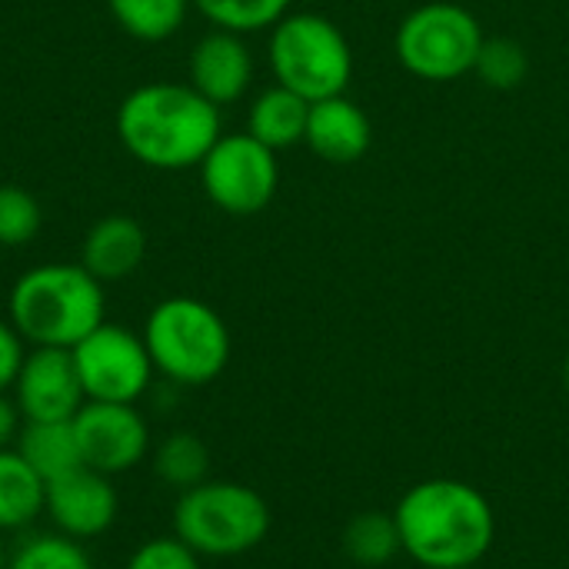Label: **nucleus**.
Wrapping results in <instances>:
<instances>
[{"label":"nucleus","instance_id":"f257e3e1","mask_svg":"<svg viewBox=\"0 0 569 569\" xmlns=\"http://www.w3.org/2000/svg\"><path fill=\"white\" fill-rule=\"evenodd\" d=\"M403 553L423 569H470L493 550L497 513L463 480L433 477L410 487L393 510Z\"/></svg>","mask_w":569,"mask_h":569},{"label":"nucleus","instance_id":"f03ea898","mask_svg":"<svg viewBox=\"0 0 569 569\" xmlns=\"http://www.w3.org/2000/svg\"><path fill=\"white\" fill-rule=\"evenodd\" d=\"M220 107L190 83H143L117 107L123 150L150 170H190L220 140Z\"/></svg>","mask_w":569,"mask_h":569},{"label":"nucleus","instance_id":"7ed1b4c3","mask_svg":"<svg viewBox=\"0 0 569 569\" xmlns=\"http://www.w3.org/2000/svg\"><path fill=\"white\" fill-rule=\"evenodd\" d=\"M7 313L30 347L73 350L103 323V283L83 263H40L17 277Z\"/></svg>","mask_w":569,"mask_h":569},{"label":"nucleus","instance_id":"20e7f679","mask_svg":"<svg viewBox=\"0 0 569 569\" xmlns=\"http://www.w3.org/2000/svg\"><path fill=\"white\" fill-rule=\"evenodd\" d=\"M140 337L153 370L177 387H203L230 363V330L223 317L193 297L160 300Z\"/></svg>","mask_w":569,"mask_h":569},{"label":"nucleus","instance_id":"39448f33","mask_svg":"<svg viewBox=\"0 0 569 569\" xmlns=\"http://www.w3.org/2000/svg\"><path fill=\"white\" fill-rule=\"evenodd\" d=\"M173 533L200 557H243L267 540L270 507L253 487L203 480L180 493L173 507Z\"/></svg>","mask_w":569,"mask_h":569},{"label":"nucleus","instance_id":"423d86ee","mask_svg":"<svg viewBox=\"0 0 569 569\" xmlns=\"http://www.w3.org/2000/svg\"><path fill=\"white\" fill-rule=\"evenodd\" d=\"M267 60L273 80L317 103L347 93L353 80V50L347 33L323 13H287L270 27Z\"/></svg>","mask_w":569,"mask_h":569},{"label":"nucleus","instance_id":"0eeeda50","mask_svg":"<svg viewBox=\"0 0 569 569\" xmlns=\"http://www.w3.org/2000/svg\"><path fill=\"white\" fill-rule=\"evenodd\" d=\"M483 40V27L467 7L430 0L400 20L393 53L407 73L430 83H450L477 67Z\"/></svg>","mask_w":569,"mask_h":569},{"label":"nucleus","instance_id":"6e6552de","mask_svg":"<svg viewBox=\"0 0 569 569\" xmlns=\"http://www.w3.org/2000/svg\"><path fill=\"white\" fill-rule=\"evenodd\" d=\"M200 183L207 200L230 217H253L277 197L280 163L277 150L263 147L257 137L220 133L210 153L200 160Z\"/></svg>","mask_w":569,"mask_h":569},{"label":"nucleus","instance_id":"1a4fd4ad","mask_svg":"<svg viewBox=\"0 0 569 569\" xmlns=\"http://www.w3.org/2000/svg\"><path fill=\"white\" fill-rule=\"evenodd\" d=\"M70 353L87 400L97 403H137L157 373L143 337L107 320L90 330Z\"/></svg>","mask_w":569,"mask_h":569},{"label":"nucleus","instance_id":"9d476101","mask_svg":"<svg viewBox=\"0 0 569 569\" xmlns=\"http://www.w3.org/2000/svg\"><path fill=\"white\" fill-rule=\"evenodd\" d=\"M73 433L83 467L107 477L133 470L150 453V427L133 403L87 400L73 417Z\"/></svg>","mask_w":569,"mask_h":569},{"label":"nucleus","instance_id":"9b49d317","mask_svg":"<svg viewBox=\"0 0 569 569\" xmlns=\"http://www.w3.org/2000/svg\"><path fill=\"white\" fill-rule=\"evenodd\" d=\"M10 390L23 423H67L87 403L73 353L60 347H33Z\"/></svg>","mask_w":569,"mask_h":569},{"label":"nucleus","instance_id":"f8f14e48","mask_svg":"<svg viewBox=\"0 0 569 569\" xmlns=\"http://www.w3.org/2000/svg\"><path fill=\"white\" fill-rule=\"evenodd\" d=\"M117 490L107 473L77 467L47 483L43 513H50L57 533L70 540H93L117 523Z\"/></svg>","mask_w":569,"mask_h":569},{"label":"nucleus","instance_id":"ddd939ff","mask_svg":"<svg viewBox=\"0 0 569 569\" xmlns=\"http://www.w3.org/2000/svg\"><path fill=\"white\" fill-rule=\"evenodd\" d=\"M253 83V53L243 33L210 30L190 50V87L217 107L237 103Z\"/></svg>","mask_w":569,"mask_h":569},{"label":"nucleus","instance_id":"4468645a","mask_svg":"<svg viewBox=\"0 0 569 569\" xmlns=\"http://www.w3.org/2000/svg\"><path fill=\"white\" fill-rule=\"evenodd\" d=\"M303 143L320 160H327L333 167H350L367 157V150L373 143V127H370V117L363 113V107L353 103L347 93H340V97L310 103Z\"/></svg>","mask_w":569,"mask_h":569},{"label":"nucleus","instance_id":"2eb2a0df","mask_svg":"<svg viewBox=\"0 0 569 569\" xmlns=\"http://www.w3.org/2000/svg\"><path fill=\"white\" fill-rule=\"evenodd\" d=\"M143 250H147L143 227H140L133 217L110 213V217H100V220L87 230L80 263H83L100 283H110V280L130 277V273L140 267Z\"/></svg>","mask_w":569,"mask_h":569},{"label":"nucleus","instance_id":"dca6fc26","mask_svg":"<svg viewBox=\"0 0 569 569\" xmlns=\"http://www.w3.org/2000/svg\"><path fill=\"white\" fill-rule=\"evenodd\" d=\"M307 117H310V100L273 83L253 97L250 113H247V133L257 137L270 150H287V147L303 143Z\"/></svg>","mask_w":569,"mask_h":569},{"label":"nucleus","instance_id":"f3484780","mask_svg":"<svg viewBox=\"0 0 569 569\" xmlns=\"http://www.w3.org/2000/svg\"><path fill=\"white\" fill-rule=\"evenodd\" d=\"M47 483L17 453V447H0V533L30 527L43 513Z\"/></svg>","mask_w":569,"mask_h":569},{"label":"nucleus","instance_id":"a211bd4d","mask_svg":"<svg viewBox=\"0 0 569 569\" xmlns=\"http://www.w3.org/2000/svg\"><path fill=\"white\" fill-rule=\"evenodd\" d=\"M13 447L40 473L43 483L83 467L77 433H73V420H67V423H23Z\"/></svg>","mask_w":569,"mask_h":569},{"label":"nucleus","instance_id":"6ab92c4d","mask_svg":"<svg viewBox=\"0 0 569 569\" xmlns=\"http://www.w3.org/2000/svg\"><path fill=\"white\" fill-rule=\"evenodd\" d=\"M343 553L360 567H387L397 553H403L393 513L367 510L350 517L343 527Z\"/></svg>","mask_w":569,"mask_h":569},{"label":"nucleus","instance_id":"aec40b11","mask_svg":"<svg viewBox=\"0 0 569 569\" xmlns=\"http://www.w3.org/2000/svg\"><path fill=\"white\" fill-rule=\"evenodd\" d=\"M113 20L137 40L143 43H160L170 40L187 13H190V0H107Z\"/></svg>","mask_w":569,"mask_h":569},{"label":"nucleus","instance_id":"412c9836","mask_svg":"<svg viewBox=\"0 0 569 569\" xmlns=\"http://www.w3.org/2000/svg\"><path fill=\"white\" fill-rule=\"evenodd\" d=\"M153 470H157V477L167 487H173V490L183 493V490H190V487H197V483L207 480V473H210V450H207V443L197 433L177 430V433H170L157 447Z\"/></svg>","mask_w":569,"mask_h":569},{"label":"nucleus","instance_id":"4be33fe9","mask_svg":"<svg viewBox=\"0 0 569 569\" xmlns=\"http://www.w3.org/2000/svg\"><path fill=\"white\" fill-rule=\"evenodd\" d=\"M217 30L257 33L290 13V0H190Z\"/></svg>","mask_w":569,"mask_h":569},{"label":"nucleus","instance_id":"5701e85b","mask_svg":"<svg viewBox=\"0 0 569 569\" xmlns=\"http://www.w3.org/2000/svg\"><path fill=\"white\" fill-rule=\"evenodd\" d=\"M473 73L490 90H517L530 73V57H527L523 43H517L513 37H487Z\"/></svg>","mask_w":569,"mask_h":569},{"label":"nucleus","instance_id":"b1692460","mask_svg":"<svg viewBox=\"0 0 569 569\" xmlns=\"http://www.w3.org/2000/svg\"><path fill=\"white\" fill-rule=\"evenodd\" d=\"M7 569H90V560L80 540H70L63 533H43L20 543L17 553L7 560Z\"/></svg>","mask_w":569,"mask_h":569},{"label":"nucleus","instance_id":"393cba45","mask_svg":"<svg viewBox=\"0 0 569 569\" xmlns=\"http://www.w3.org/2000/svg\"><path fill=\"white\" fill-rule=\"evenodd\" d=\"M43 213L33 193L13 183H0V247H23L40 233Z\"/></svg>","mask_w":569,"mask_h":569},{"label":"nucleus","instance_id":"a878e982","mask_svg":"<svg viewBox=\"0 0 569 569\" xmlns=\"http://www.w3.org/2000/svg\"><path fill=\"white\" fill-rule=\"evenodd\" d=\"M200 553H193L177 533L157 537L137 547V553L127 560V569H200Z\"/></svg>","mask_w":569,"mask_h":569},{"label":"nucleus","instance_id":"bb28decb","mask_svg":"<svg viewBox=\"0 0 569 569\" xmlns=\"http://www.w3.org/2000/svg\"><path fill=\"white\" fill-rule=\"evenodd\" d=\"M23 337L17 333V327L10 320H0V393H7L20 373V363L27 357L23 350Z\"/></svg>","mask_w":569,"mask_h":569},{"label":"nucleus","instance_id":"cd10ccee","mask_svg":"<svg viewBox=\"0 0 569 569\" xmlns=\"http://www.w3.org/2000/svg\"><path fill=\"white\" fill-rule=\"evenodd\" d=\"M20 427H23V417L13 403V397L0 393V447H13Z\"/></svg>","mask_w":569,"mask_h":569},{"label":"nucleus","instance_id":"c85d7f7f","mask_svg":"<svg viewBox=\"0 0 569 569\" xmlns=\"http://www.w3.org/2000/svg\"><path fill=\"white\" fill-rule=\"evenodd\" d=\"M563 387H567V393H569V353H567V360H563Z\"/></svg>","mask_w":569,"mask_h":569},{"label":"nucleus","instance_id":"c756f323","mask_svg":"<svg viewBox=\"0 0 569 569\" xmlns=\"http://www.w3.org/2000/svg\"><path fill=\"white\" fill-rule=\"evenodd\" d=\"M0 569H7V550H3V540H0Z\"/></svg>","mask_w":569,"mask_h":569},{"label":"nucleus","instance_id":"7c9ffc66","mask_svg":"<svg viewBox=\"0 0 569 569\" xmlns=\"http://www.w3.org/2000/svg\"><path fill=\"white\" fill-rule=\"evenodd\" d=\"M470 569H477V567H470Z\"/></svg>","mask_w":569,"mask_h":569}]
</instances>
